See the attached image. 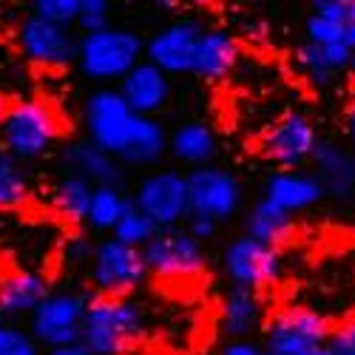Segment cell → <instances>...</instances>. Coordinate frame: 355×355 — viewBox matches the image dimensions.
Returning a JSON list of instances; mask_svg holds the SVG:
<instances>
[{"label": "cell", "instance_id": "cell-14", "mask_svg": "<svg viewBox=\"0 0 355 355\" xmlns=\"http://www.w3.org/2000/svg\"><path fill=\"white\" fill-rule=\"evenodd\" d=\"M202 32H205V26L193 17L173 20L145 40V60L151 66H157L168 77L191 74L196 43H199Z\"/></svg>", "mask_w": 355, "mask_h": 355}, {"label": "cell", "instance_id": "cell-24", "mask_svg": "<svg viewBox=\"0 0 355 355\" xmlns=\"http://www.w3.org/2000/svg\"><path fill=\"white\" fill-rule=\"evenodd\" d=\"M245 236L282 250V245L293 236V216L279 211L268 199H259L245 216Z\"/></svg>", "mask_w": 355, "mask_h": 355}, {"label": "cell", "instance_id": "cell-31", "mask_svg": "<svg viewBox=\"0 0 355 355\" xmlns=\"http://www.w3.org/2000/svg\"><path fill=\"white\" fill-rule=\"evenodd\" d=\"M111 12L114 6L108 0H80V17H77V26L83 35H97V32H105L111 28Z\"/></svg>", "mask_w": 355, "mask_h": 355}, {"label": "cell", "instance_id": "cell-22", "mask_svg": "<svg viewBox=\"0 0 355 355\" xmlns=\"http://www.w3.org/2000/svg\"><path fill=\"white\" fill-rule=\"evenodd\" d=\"M168 151H171L173 159H180L191 168L211 165V159L219 151L216 131L202 120L182 123V125H176V131L168 137Z\"/></svg>", "mask_w": 355, "mask_h": 355}, {"label": "cell", "instance_id": "cell-9", "mask_svg": "<svg viewBox=\"0 0 355 355\" xmlns=\"http://www.w3.org/2000/svg\"><path fill=\"white\" fill-rule=\"evenodd\" d=\"M134 120L137 114L128 108L123 94L111 85L97 88L83 103V125H85L88 142H94L111 157H120L134 128Z\"/></svg>", "mask_w": 355, "mask_h": 355}, {"label": "cell", "instance_id": "cell-40", "mask_svg": "<svg viewBox=\"0 0 355 355\" xmlns=\"http://www.w3.org/2000/svg\"><path fill=\"white\" fill-rule=\"evenodd\" d=\"M344 128H347V137H349V142L355 145V94H352V100H349V105H347V116H344Z\"/></svg>", "mask_w": 355, "mask_h": 355}, {"label": "cell", "instance_id": "cell-4", "mask_svg": "<svg viewBox=\"0 0 355 355\" xmlns=\"http://www.w3.org/2000/svg\"><path fill=\"white\" fill-rule=\"evenodd\" d=\"M131 205L142 211L159 230L180 227L191 216L188 202V173L176 168H159L145 173L131 193Z\"/></svg>", "mask_w": 355, "mask_h": 355}, {"label": "cell", "instance_id": "cell-21", "mask_svg": "<svg viewBox=\"0 0 355 355\" xmlns=\"http://www.w3.org/2000/svg\"><path fill=\"white\" fill-rule=\"evenodd\" d=\"M63 159H66L71 173L88 180L94 188H100V185H120L123 176H125L120 159L105 154L103 148H97L94 142H88V139L71 142L63 151Z\"/></svg>", "mask_w": 355, "mask_h": 355}, {"label": "cell", "instance_id": "cell-37", "mask_svg": "<svg viewBox=\"0 0 355 355\" xmlns=\"http://www.w3.org/2000/svg\"><path fill=\"white\" fill-rule=\"evenodd\" d=\"M324 49V54H327V60H330V66L341 74V71H347L349 69V57H352V51L344 46V43H333V46H321Z\"/></svg>", "mask_w": 355, "mask_h": 355}, {"label": "cell", "instance_id": "cell-43", "mask_svg": "<svg viewBox=\"0 0 355 355\" xmlns=\"http://www.w3.org/2000/svg\"><path fill=\"white\" fill-rule=\"evenodd\" d=\"M304 355H333V349L324 344V347H315V349H310V352H304Z\"/></svg>", "mask_w": 355, "mask_h": 355}, {"label": "cell", "instance_id": "cell-3", "mask_svg": "<svg viewBox=\"0 0 355 355\" xmlns=\"http://www.w3.org/2000/svg\"><path fill=\"white\" fill-rule=\"evenodd\" d=\"M145 60V40L134 28L111 26L97 35H83L77 49L80 71L94 83H120L131 69Z\"/></svg>", "mask_w": 355, "mask_h": 355}, {"label": "cell", "instance_id": "cell-20", "mask_svg": "<svg viewBox=\"0 0 355 355\" xmlns=\"http://www.w3.org/2000/svg\"><path fill=\"white\" fill-rule=\"evenodd\" d=\"M264 324V304L261 295L245 287H230L222 295L219 304V327L222 333L233 341V338H250V333H256Z\"/></svg>", "mask_w": 355, "mask_h": 355}, {"label": "cell", "instance_id": "cell-35", "mask_svg": "<svg viewBox=\"0 0 355 355\" xmlns=\"http://www.w3.org/2000/svg\"><path fill=\"white\" fill-rule=\"evenodd\" d=\"M327 347L333 349V355H355V315L333 327Z\"/></svg>", "mask_w": 355, "mask_h": 355}, {"label": "cell", "instance_id": "cell-34", "mask_svg": "<svg viewBox=\"0 0 355 355\" xmlns=\"http://www.w3.org/2000/svg\"><path fill=\"white\" fill-rule=\"evenodd\" d=\"M313 15H321L347 28L355 23V0H315Z\"/></svg>", "mask_w": 355, "mask_h": 355}, {"label": "cell", "instance_id": "cell-42", "mask_svg": "<svg viewBox=\"0 0 355 355\" xmlns=\"http://www.w3.org/2000/svg\"><path fill=\"white\" fill-rule=\"evenodd\" d=\"M344 46H347L349 51H355V23L344 28Z\"/></svg>", "mask_w": 355, "mask_h": 355}, {"label": "cell", "instance_id": "cell-1", "mask_svg": "<svg viewBox=\"0 0 355 355\" xmlns=\"http://www.w3.org/2000/svg\"><path fill=\"white\" fill-rule=\"evenodd\" d=\"M66 123L51 103L26 97L9 103L0 120V148L12 159H40L63 139Z\"/></svg>", "mask_w": 355, "mask_h": 355}, {"label": "cell", "instance_id": "cell-27", "mask_svg": "<svg viewBox=\"0 0 355 355\" xmlns=\"http://www.w3.org/2000/svg\"><path fill=\"white\" fill-rule=\"evenodd\" d=\"M32 199V185L17 159L0 151V211H17Z\"/></svg>", "mask_w": 355, "mask_h": 355}, {"label": "cell", "instance_id": "cell-16", "mask_svg": "<svg viewBox=\"0 0 355 355\" xmlns=\"http://www.w3.org/2000/svg\"><path fill=\"white\" fill-rule=\"evenodd\" d=\"M239 60H242V49L230 32H225V28H205L196 43L191 74L205 83H219L227 80V74H233Z\"/></svg>", "mask_w": 355, "mask_h": 355}, {"label": "cell", "instance_id": "cell-47", "mask_svg": "<svg viewBox=\"0 0 355 355\" xmlns=\"http://www.w3.org/2000/svg\"><path fill=\"white\" fill-rule=\"evenodd\" d=\"M264 355H279V352H268V349H264Z\"/></svg>", "mask_w": 355, "mask_h": 355}, {"label": "cell", "instance_id": "cell-38", "mask_svg": "<svg viewBox=\"0 0 355 355\" xmlns=\"http://www.w3.org/2000/svg\"><path fill=\"white\" fill-rule=\"evenodd\" d=\"M219 355H264V349L250 338H233L222 347Z\"/></svg>", "mask_w": 355, "mask_h": 355}, {"label": "cell", "instance_id": "cell-39", "mask_svg": "<svg viewBox=\"0 0 355 355\" xmlns=\"http://www.w3.org/2000/svg\"><path fill=\"white\" fill-rule=\"evenodd\" d=\"M46 355H92L80 341L77 344H66V347H54V349H46Z\"/></svg>", "mask_w": 355, "mask_h": 355}, {"label": "cell", "instance_id": "cell-6", "mask_svg": "<svg viewBox=\"0 0 355 355\" xmlns=\"http://www.w3.org/2000/svg\"><path fill=\"white\" fill-rule=\"evenodd\" d=\"M148 268L142 250L128 248L116 239H103L94 245L92 261H88V279H92L94 295H114V299H128V295L145 282Z\"/></svg>", "mask_w": 355, "mask_h": 355}, {"label": "cell", "instance_id": "cell-11", "mask_svg": "<svg viewBox=\"0 0 355 355\" xmlns=\"http://www.w3.org/2000/svg\"><path fill=\"white\" fill-rule=\"evenodd\" d=\"M330 321L318 310L310 307H282L264 324V338H268V352L279 355H304L315 347L330 341Z\"/></svg>", "mask_w": 355, "mask_h": 355}, {"label": "cell", "instance_id": "cell-7", "mask_svg": "<svg viewBox=\"0 0 355 355\" xmlns=\"http://www.w3.org/2000/svg\"><path fill=\"white\" fill-rule=\"evenodd\" d=\"M15 40H17L20 54L37 69L63 71L77 63L80 37L74 35V28L54 26L32 12L20 17L15 28Z\"/></svg>", "mask_w": 355, "mask_h": 355}, {"label": "cell", "instance_id": "cell-32", "mask_svg": "<svg viewBox=\"0 0 355 355\" xmlns=\"http://www.w3.org/2000/svg\"><path fill=\"white\" fill-rule=\"evenodd\" d=\"M0 355H40V344L28 330L12 321H0Z\"/></svg>", "mask_w": 355, "mask_h": 355}, {"label": "cell", "instance_id": "cell-29", "mask_svg": "<svg viewBox=\"0 0 355 355\" xmlns=\"http://www.w3.org/2000/svg\"><path fill=\"white\" fill-rule=\"evenodd\" d=\"M159 233V227L148 219L142 211H137L134 205L125 211V216L116 222V227L111 230V239H116V242H123V245H128V248H137V250H142L148 242L154 239V236Z\"/></svg>", "mask_w": 355, "mask_h": 355}, {"label": "cell", "instance_id": "cell-18", "mask_svg": "<svg viewBox=\"0 0 355 355\" xmlns=\"http://www.w3.org/2000/svg\"><path fill=\"white\" fill-rule=\"evenodd\" d=\"M310 162H313L315 180L321 182L327 196L347 199L355 193V154L352 151H347V148H341L333 139H318Z\"/></svg>", "mask_w": 355, "mask_h": 355}, {"label": "cell", "instance_id": "cell-45", "mask_svg": "<svg viewBox=\"0 0 355 355\" xmlns=\"http://www.w3.org/2000/svg\"><path fill=\"white\" fill-rule=\"evenodd\" d=\"M349 71H355V51H352V57H349Z\"/></svg>", "mask_w": 355, "mask_h": 355}, {"label": "cell", "instance_id": "cell-36", "mask_svg": "<svg viewBox=\"0 0 355 355\" xmlns=\"http://www.w3.org/2000/svg\"><path fill=\"white\" fill-rule=\"evenodd\" d=\"M216 222L214 219H205V216H188V222H185V230L193 236V239L202 245L205 239H214V233H216Z\"/></svg>", "mask_w": 355, "mask_h": 355}, {"label": "cell", "instance_id": "cell-10", "mask_svg": "<svg viewBox=\"0 0 355 355\" xmlns=\"http://www.w3.org/2000/svg\"><path fill=\"white\" fill-rule=\"evenodd\" d=\"M85 307H88V295L83 293H71V290L49 293L40 302V307L28 315V333L46 349L77 344L83 336Z\"/></svg>", "mask_w": 355, "mask_h": 355}, {"label": "cell", "instance_id": "cell-30", "mask_svg": "<svg viewBox=\"0 0 355 355\" xmlns=\"http://www.w3.org/2000/svg\"><path fill=\"white\" fill-rule=\"evenodd\" d=\"M32 15H37L54 26L74 28L77 17H80V0H35Z\"/></svg>", "mask_w": 355, "mask_h": 355}, {"label": "cell", "instance_id": "cell-33", "mask_svg": "<svg viewBox=\"0 0 355 355\" xmlns=\"http://www.w3.org/2000/svg\"><path fill=\"white\" fill-rule=\"evenodd\" d=\"M304 35H307V43L333 46V43H344V26L321 17V15H310L304 20Z\"/></svg>", "mask_w": 355, "mask_h": 355}, {"label": "cell", "instance_id": "cell-25", "mask_svg": "<svg viewBox=\"0 0 355 355\" xmlns=\"http://www.w3.org/2000/svg\"><path fill=\"white\" fill-rule=\"evenodd\" d=\"M94 185L77 173H66L51 188V211L69 225H85Z\"/></svg>", "mask_w": 355, "mask_h": 355}, {"label": "cell", "instance_id": "cell-19", "mask_svg": "<svg viewBox=\"0 0 355 355\" xmlns=\"http://www.w3.org/2000/svg\"><path fill=\"white\" fill-rule=\"evenodd\" d=\"M49 293V279L37 270L0 273V321L32 315Z\"/></svg>", "mask_w": 355, "mask_h": 355}, {"label": "cell", "instance_id": "cell-23", "mask_svg": "<svg viewBox=\"0 0 355 355\" xmlns=\"http://www.w3.org/2000/svg\"><path fill=\"white\" fill-rule=\"evenodd\" d=\"M168 154V131L154 120V116H137L128 142L120 151V165H157Z\"/></svg>", "mask_w": 355, "mask_h": 355}, {"label": "cell", "instance_id": "cell-26", "mask_svg": "<svg viewBox=\"0 0 355 355\" xmlns=\"http://www.w3.org/2000/svg\"><path fill=\"white\" fill-rule=\"evenodd\" d=\"M131 208V196L120 185H100L92 193V205H88V216L85 225L97 230V233H111Z\"/></svg>", "mask_w": 355, "mask_h": 355}, {"label": "cell", "instance_id": "cell-28", "mask_svg": "<svg viewBox=\"0 0 355 355\" xmlns=\"http://www.w3.org/2000/svg\"><path fill=\"white\" fill-rule=\"evenodd\" d=\"M295 66H299V71L315 85V88H330L338 77V71L330 66L327 54H324L321 46L315 43H302L299 49H295Z\"/></svg>", "mask_w": 355, "mask_h": 355}, {"label": "cell", "instance_id": "cell-8", "mask_svg": "<svg viewBox=\"0 0 355 355\" xmlns=\"http://www.w3.org/2000/svg\"><path fill=\"white\" fill-rule=\"evenodd\" d=\"M222 270L233 287L245 290H264L282 279L284 270V256L279 248L261 245L250 236L239 233L225 245L222 250Z\"/></svg>", "mask_w": 355, "mask_h": 355}, {"label": "cell", "instance_id": "cell-5", "mask_svg": "<svg viewBox=\"0 0 355 355\" xmlns=\"http://www.w3.org/2000/svg\"><path fill=\"white\" fill-rule=\"evenodd\" d=\"M145 268L165 282H196L208 273V253L185 227L159 230L142 248Z\"/></svg>", "mask_w": 355, "mask_h": 355}, {"label": "cell", "instance_id": "cell-2", "mask_svg": "<svg viewBox=\"0 0 355 355\" xmlns=\"http://www.w3.org/2000/svg\"><path fill=\"white\" fill-rule=\"evenodd\" d=\"M145 336V310L134 299L88 295L80 344L92 355H123Z\"/></svg>", "mask_w": 355, "mask_h": 355}, {"label": "cell", "instance_id": "cell-44", "mask_svg": "<svg viewBox=\"0 0 355 355\" xmlns=\"http://www.w3.org/2000/svg\"><path fill=\"white\" fill-rule=\"evenodd\" d=\"M6 108H9V100L0 94V120H3V114H6Z\"/></svg>", "mask_w": 355, "mask_h": 355}, {"label": "cell", "instance_id": "cell-17", "mask_svg": "<svg viewBox=\"0 0 355 355\" xmlns=\"http://www.w3.org/2000/svg\"><path fill=\"white\" fill-rule=\"evenodd\" d=\"M116 92L123 94V100L128 103V108L137 116H154L171 100V77L162 74L148 60H142L137 69H131L120 80V88H116Z\"/></svg>", "mask_w": 355, "mask_h": 355}, {"label": "cell", "instance_id": "cell-15", "mask_svg": "<svg viewBox=\"0 0 355 355\" xmlns=\"http://www.w3.org/2000/svg\"><path fill=\"white\" fill-rule=\"evenodd\" d=\"M327 196L321 188V182L315 180L313 171H276L268 185H264V196L270 205H276L279 211H284L287 216H295V214H304L310 208Z\"/></svg>", "mask_w": 355, "mask_h": 355}, {"label": "cell", "instance_id": "cell-41", "mask_svg": "<svg viewBox=\"0 0 355 355\" xmlns=\"http://www.w3.org/2000/svg\"><path fill=\"white\" fill-rule=\"evenodd\" d=\"M245 35L253 37V40H264V35H268V26H264L261 20H250V23L245 26Z\"/></svg>", "mask_w": 355, "mask_h": 355}, {"label": "cell", "instance_id": "cell-13", "mask_svg": "<svg viewBox=\"0 0 355 355\" xmlns=\"http://www.w3.org/2000/svg\"><path fill=\"white\" fill-rule=\"evenodd\" d=\"M318 139V128L310 116L302 111H290L261 134L259 154L282 171H295L299 165L310 162Z\"/></svg>", "mask_w": 355, "mask_h": 355}, {"label": "cell", "instance_id": "cell-46", "mask_svg": "<svg viewBox=\"0 0 355 355\" xmlns=\"http://www.w3.org/2000/svg\"><path fill=\"white\" fill-rule=\"evenodd\" d=\"M6 15V3H3V0H0V17H3Z\"/></svg>", "mask_w": 355, "mask_h": 355}, {"label": "cell", "instance_id": "cell-12", "mask_svg": "<svg viewBox=\"0 0 355 355\" xmlns=\"http://www.w3.org/2000/svg\"><path fill=\"white\" fill-rule=\"evenodd\" d=\"M188 202L191 216L227 222L242 208V182L236 173L219 165H202L188 171Z\"/></svg>", "mask_w": 355, "mask_h": 355}]
</instances>
